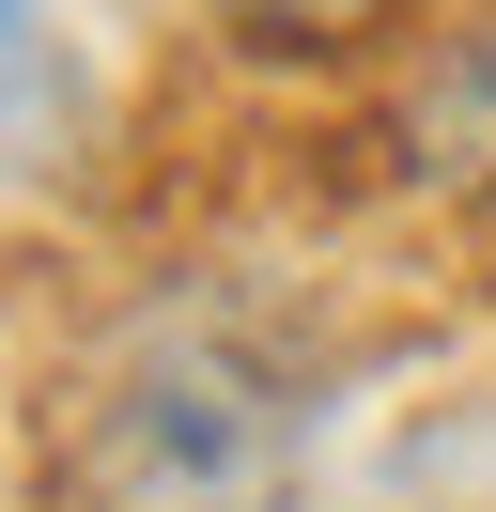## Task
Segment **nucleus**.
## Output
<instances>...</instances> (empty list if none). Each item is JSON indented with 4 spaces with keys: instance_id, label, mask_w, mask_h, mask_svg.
<instances>
[{
    "instance_id": "nucleus-1",
    "label": "nucleus",
    "mask_w": 496,
    "mask_h": 512,
    "mask_svg": "<svg viewBox=\"0 0 496 512\" xmlns=\"http://www.w3.org/2000/svg\"><path fill=\"white\" fill-rule=\"evenodd\" d=\"M310 357H279L248 311H155L93 373L78 419V497L93 512H248L310 450Z\"/></svg>"
},
{
    "instance_id": "nucleus-2",
    "label": "nucleus",
    "mask_w": 496,
    "mask_h": 512,
    "mask_svg": "<svg viewBox=\"0 0 496 512\" xmlns=\"http://www.w3.org/2000/svg\"><path fill=\"white\" fill-rule=\"evenodd\" d=\"M248 32H279V47H372V32H403L419 0H233Z\"/></svg>"
},
{
    "instance_id": "nucleus-3",
    "label": "nucleus",
    "mask_w": 496,
    "mask_h": 512,
    "mask_svg": "<svg viewBox=\"0 0 496 512\" xmlns=\"http://www.w3.org/2000/svg\"><path fill=\"white\" fill-rule=\"evenodd\" d=\"M434 109L465 125V156H496V0L450 32V78H434Z\"/></svg>"
},
{
    "instance_id": "nucleus-4",
    "label": "nucleus",
    "mask_w": 496,
    "mask_h": 512,
    "mask_svg": "<svg viewBox=\"0 0 496 512\" xmlns=\"http://www.w3.org/2000/svg\"><path fill=\"white\" fill-rule=\"evenodd\" d=\"M16 32H31V0H0V47H16Z\"/></svg>"
}]
</instances>
